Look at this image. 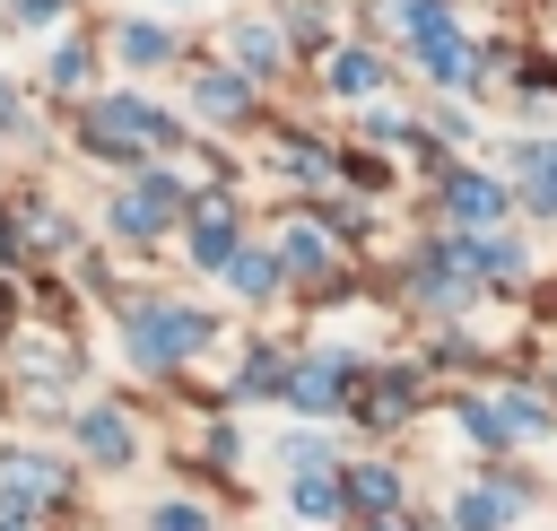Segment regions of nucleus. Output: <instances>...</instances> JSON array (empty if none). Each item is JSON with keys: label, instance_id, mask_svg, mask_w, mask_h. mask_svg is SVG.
<instances>
[{"label": "nucleus", "instance_id": "9b49d317", "mask_svg": "<svg viewBox=\"0 0 557 531\" xmlns=\"http://www.w3.org/2000/svg\"><path fill=\"white\" fill-rule=\"evenodd\" d=\"M113 44H122V61H165V52H174V35H165V26H148V17H131Z\"/></svg>", "mask_w": 557, "mask_h": 531}, {"label": "nucleus", "instance_id": "9d476101", "mask_svg": "<svg viewBox=\"0 0 557 531\" xmlns=\"http://www.w3.org/2000/svg\"><path fill=\"white\" fill-rule=\"evenodd\" d=\"M513 505H522L513 487H470L461 496V531H496V522H513Z\"/></svg>", "mask_w": 557, "mask_h": 531}, {"label": "nucleus", "instance_id": "2eb2a0df", "mask_svg": "<svg viewBox=\"0 0 557 531\" xmlns=\"http://www.w3.org/2000/svg\"><path fill=\"white\" fill-rule=\"evenodd\" d=\"M226 279H235V296H270V287H278V261H270V252H235Z\"/></svg>", "mask_w": 557, "mask_h": 531}, {"label": "nucleus", "instance_id": "6e6552de", "mask_svg": "<svg viewBox=\"0 0 557 531\" xmlns=\"http://www.w3.org/2000/svg\"><path fill=\"white\" fill-rule=\"evenodd\" d=\"M522 209H557V148H522Z\"/></svg>", "mask_w": 557, "mask_h": 531}, {"label": "nucleus", "instance_id": "f257e3e1", "mask_svg": "<svg viewBox=\"0 0 557 531\" xmlns=\"http://www.w3.org/2000/svg\"><path fill=\"white\" fill-rule=\"evenodd\" d=\"M200 339H209V313L165 305V296H139V305H131V357H139L148 374H157V366H183Z\"/></svg>", "mask_w": 557, "mask_h": 531}, {"label": "nucleus", "instance_id": "f3484780", "mask_svg": "<svg viewBox=\"0 0 557 531\" xmlns=\"http://www.w3.org/2000/svg\"><path fill=\"white\" fill-rule=\"evenodd\" d=\"M348 496H357V505H374V514H383V505H392V496H400V487H392V470H348Z\"/></svg>", "mask_w": 557, "mask_h": 531}, {"label": "nucleus", "instance_id": "412c9836", "mask_svg": "<svg viewBox=\"0 0 557 531\" xmlns=\"http://www.w3.org/2000/svg\"><path fill=\"white\" fill-rule=\"evenodd\" d=\"M400 17H409V35H418V44H426V35H444V0H409Z\"/></svg>", "mask_w": 557, "mask_h": 531}, {"label": "nucleus", "instance_id": "ddd939ff", "mask_svg": "<svg viewBox=\"0 0 557 531\" xmlns=\"http://www.w3.org/2000/svg\"><path fill=\"white\" fill-rule=\"evenodd\" d=\"M331 87H339V96H374V87H383L374 52H339V61H331Z\"/></svg>", "mask_w": 557, "mask_h": 531}, {"label": "nucleus", "instance_id": "423d86ee", "mask_svg": "<svg viewBox=\"0 0 557 531\" xmlns=\"http://www.w3.org/2000/svg\"><path fill=\"white\" fill-rule=\"evenodd\" d=\"M191 261H200V270H226V261H235V218H226V209H200V218H191Z\"/></svg>", "mask_w": 557, "mask_h": 531}, {"label": "nucleus", "instance_id": "f03ea898", "mask_svg": "<svg viewBox=\"0 0 557 531\" xmlns=\"http://www.w3.org/2000/svg\"><path fill=\"white\" fill-rule=\"evenodd\" d=\"M165 131H174V122H165L148 96H96V104H87V148L113 157V165H131L139 139H165Z\"/></svg>", "mask_w": 557, "mask_h": 531}, {"label": "nucleus", "instance_id": "5701e85b", "mask_svg": "<svg viewBox=\"0 0 557 531\" xmlns=\"http://www.w3.org/2000/svg\"><path fill=\"white\" fill-rule=\"evenodd\" d=\"M157 531H209V514H191V505H157Z\"/></svg>", "mask_w": 557, "mask_h": 531}, {"label": "nucleus", "instance_id": "6ab92c4d", "mask_svg": "<svg viewBox=\"0 0 557 531\" xmlns=\"http://www.w3.org/2000/svg\"><path fill=\"white\" fill-rule=\"evenodd\" d=\"M296 514H305V522H322V514H339V487H322V479H305V487H296Z\"/></svg>", "mask_w": 557, "mask_h": 531}, {"label": "nucleus", "instance_id": "f8f14e48", "mask_svg": "<svg viewBox=\"0 0 557 531\" xmlns=\"http://www.w3.org/2000/svg\"><path fill=\"white\" fill-rule=\"evenodd\" d=\"M426 70H435L444 87H461V78H470V44H461V35H426Z\"/></svg>", "mask_w": 557, "mask_h": 531}, {"label": "nucleus", "instance_id": "393cba45", "mask_svg": "<svg viewBox=\"0 0 557 531\" xmlns=\"http://www.w3.org/2000/svg\"><path fill=\"white\" fill-rule=\"evenodd\" d=\"M0 122H17V96H9V78H0Z\"/></svg>", "mask_w": 557, "mask_h": 531}, {"label": "nucleus", "instance_id": "4be33fe9", "mask_svg": "<svg viewBox=\"0 0 557 531\" xmlns=\"http://www.w3.org/2000/svg\"><path fill=\"white\" fill-rule=\"evenodd\" d=\"M78 78H87V52L61 44V52H52V87H78Z\"/></svg>", "mask_w": 557, "mask_h": 531}, {"label": "nucleus", "instance_id": "dca6fc26", "mask_svg": "<svg viewBox=\"0 0 557 531\" xmlns=\"http://www.w3.org/2000/svg\"><path fill=\"white\" fill-rule=\"evenodd\" d=\"M461 427H470L479 444H513V427H505V400H461Z\"/></svg>", "mask_w": 557, "mask_h": 531}, {"label": "nucleus", "instance_id": "0eeeda50", "mask_svg": "<svg viewBox=\"0 0 557 531\" xmlns=\"http://www.w3.org/2000/svg\"><path fill=\"white\" fill-rule=\"evenodd\" d=\"M78 444H87L96 461H131V427H122V409H87V418H78Z\"/></svg>", "mask_w": 557, "mask_h": 531}, {"label": "nucleus", "instance_id": "20e7f679", "mask_svg": "<svg viewBox=\"0 0 557 531\" xmlns=\"http://www.w3.org/2000/svg\"><path fill=\"white\" fill-rule=\"evenodd\" d=\"M52 496H61V470H52V461L0 453V505H9V514H35V505H52Z\"/></svg>", "mask_w": 557, "mask_h": 531}, {"label": "nucleus", "instance_id": "b1692460", "mask_svg": "<svg viewBox=\"0 0 557 531\" xmlns=\"http://www.w3.org/2000/svg\"><path fill=\"white\" fill-rule=\"evenodd\" d=\"M52 9H61V0H17V17H26V26H52Z\"/></svg>", "mask_w": 557, "mask_h": 531}, {"label": "nucleus", "instance_id": "4468645a", "mask_svg": "<svg viewBox=\"0 0 557 531\" xmlns=\"http://www.w3.org/2000/svg\"><path fill=\"white\" fill-rule=\"evenodd\" d=\"M200 113L235 122V113H244V78H235V70H209V78H200Z\"/></svg>", "mask_w": 557, "mask_h": 531}, {"label": "nucleus", "instance_id": "aec40b11", "mask_svg": "<svg viewBox=\"0 0 557 531\" xmlns=\"http://www.w3.org/2000/svg\"><path fill=\"white\" fill-rule=\"evenodd\" d=\"M235 52H244L252 70H270V61H278V35H261V26H244V35H235Z\"/></svg>", "mask_w": 557, "mask_h": 531}, {"label": "nucleus", "instance_id": "39448f33", "mask_svg": "<svg viewBox=\"0 0 557 531\" xmlns=\"http://www.w3.org/2000/svg\"><path fill=\"white\" fill-rule=\"evenodd\" d=\"M339 392H348L339 357H313V366H296V374H287V400H296V409H331Z\"/></svg>", "mask_w": 557, "mask_h": 531}, {"label": "nucleus", "instance_id": "1a4fd4ad", "mask_svg": "<svg viewBox=\"0 0 557 531\" xmlns=\"http://www.w3.org/2000/svg\"><path fill=\"white\" fill-rule=\"evenodd\" d=\"M444 200H453L461 218H496V209H505V192H496L487 174H444Z\"/></svg>", "mask_w": 557, "mask_h": 531}, {"label": "nucleus", "instance_id": "a211bd4d", "mask_svg": "<svg viewBox=\"0 0 557 531\" xmlns=\"http://www.w3.org/2000/svg\"><path fill=\"white\" fill-rule=\"evenodd\" d=\"M322 261H331V244H322V235H305V226H296V235H287V270H322Z\"/></svg>", "mask_w": 557, "mask_h": 531}, {"label": "nucleus", "instance_id": "7ed1b4c3", "mask_svg": "<svg viewBox=\"0 0 557 531\" xmlns=\"http://www.w3.org/2000/svg\"><path fill=\"white\" fill-rule=\"evenodd\" d=\"M174 209H183L174 174H148V183H131V192L113 200V235H157V226H165Z\"/></svg>", "mask_w": 557, "mask_h": 531}]
</instances>
